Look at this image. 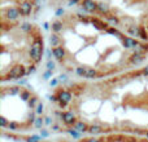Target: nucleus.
<instances>
[{
	"mask_svg": "<svg viewBox=\"0 0 148 142\" xmlns=\"http://www.w3.org/2000/svg\"><path fill=\"white\" fill-rule=\"evenodd\" d=\"M49 49L57 65L79 80H101L140 67L148 43L79 9L65 10L49 23Z\"/></svg>",
	"mask_w": 148,
	"mask_h": 142,
	"instance_id": "1",
	"label": "nucleus"
},
{
	"mask_svg": "<svg viewBox=\"0 0 148 142\" xmlns=\"http://www.w3.org/2000/svg\"><path fill=\"white\" fill-rule=\"evenodd\" d=\"M46 39L42 27L31 20L0 21V81L26 78L42 64Z\"/></svg>",
	"mask_w": 148,
	"mask_h": 142,
	"instance_id": "2",
	"label": "nucleus"
},
{
	"mask_svg": "<svg viewBox=\"0 0 148 142\" xmlns=\"http://www.w3.org/2000/svg\"><path fill=\"white\" fill-rule=\"evenodd\" d=\"M79 10L112 23L122 32L148 43V0H72Z\"/></svg>",
	"mask_w": 148,
	"mask_h": 142,
	"instance_id": "3",
	"label": "nucleus"
},
{
	"mask_svg": "<svg viewBox=\"0 0 148 142\" xmlns=\"http://www.w3.org/2000/svg\"><path fill=\"white\" fill-rule=\"evenodd\" d=\"M39 98L31 89L17 83H1L0 112L3 131L23 132L33 127L39 109Z\"/></svg>",
	"mask_w": 148,
	"mask_h": 142,
	"instance_id": "4",
	"label": "nucleus"
},
{
	"mask_svg": "<svg viewBox=\"0 0 148 142\" xmlns=\"http://www.w3.org/2000/svg\"><path fill=\"white\" fill-rule=\"evenodd\" d=\"M42 0H0V21L31 20Z\"/></svg>",
	"mask_w": 148,
	"mask_h": 142,
	"instance_id": "5",
	"label": "nucleus"
},
{
	"mask_svg": "<svg viewBox=\"0 0 148 142\" xmlns=\"http://www.w3.org/2000/svg\"><path fill=\"white\" fill-rule=\"evenodd\" d=\"M78 142H148V136L134 132H104L96 133L91 137L82 138Z\"/></svg>",
	"mask_w": 148,
	"mask_h": 142,
	"instance_id": "6",
	"label": "nucleus"
}]
</instances>
